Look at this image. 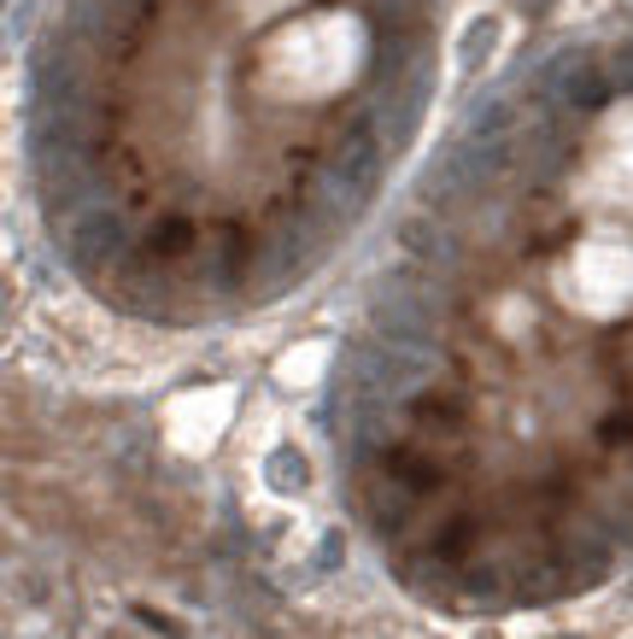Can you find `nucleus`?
<instances>
[{"mask_svg":"<svg viewBox=\"0 0 633 639\" xmlns=\"http://www.w3.org/2000/svg\"><path fill=\"white\" fill-rule=\"evenodd\" d=\"M118 246H124V229H118V217H112L106 206H82L65 223V253L77 258V265H106Z\"/></svg>","mask_w":633,"mask_h":639,"instance_id":"nucleus-1","label":"nucleus"}]
</instances>
